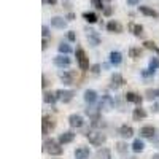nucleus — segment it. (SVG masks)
Here are the masks:
<instances>
[{"instance_id":"obj_44","label":"nucleus","mask_w":159,"mask_h":159,"mask_svg":"<svg viewBox=\"0 0 159 159\" xmlns=\"http://www.w3.org/2000/svg\"><path fill=\"white\" fill-rule=\"evenodd\" d=\"M42 48H43V49L48 48V38H43V45H42Z\"/></svg>"},{"instance_id":"obj_23","label":"nucleus","mask_w":159,"mask_h":159,"mask_svg":"<svg viewBox=\"0 0 159 159\" xmlns=\"http://www.w3.org/2000/svg\"><path fill=\"white\" fill-rule=\"evenodd\" d=\"M126 100L140 105V103H142V96H139L137 92H127V94H126Z\"/></svg>"},{"instance_id":"obj_13","label":"nucleus","mask_w":159,"mask_h":159,"mask_svg":"<svg viewBox=\"0 0 159 159\" xmlns=\"http://www.w3.org/2000/svg\"><path fill=\"white\" fill-rule=\"evenodd\" d=\"M140 135H142L143 139H153V137L156 135V130H154L153 126H145V127L140 129Z\"/></svg>"},{"instance_id":"obj_45","label":"nucleus","mask_w":159,"mask_h":159,"mask_svg":"<svg viewBox=\"0 0 159 159\" xmlns=\"http://www.w3.org/2000/svg\"><path fill=\"white\" fill-rule=\"evenodd\" d=\"M151 159H159V154H154V156H151Z\"/></svg>"},{"instance_id":"obj_41","label":"nucleus","mask_w":159,"mask_h":159,"mask_svg":"<svg viewBox=\"0 0 159 159\" xmlns=\"http://www.w3.org/2000/svg\"><path fill=\"white\" fill-rule=\"evenodd\" d=\"M139 3H140V0H127V5H130V7L139 5Z\"/></svg>"},{"instance_id":"obj_11","label":"nucleus","mask_w":159,"mask_h":159,"mask_svg":"<svg viewBox=\"0 0 159 159\" xmlns=\"http://www.w3.org/2000/svg\"><path fill=\"white\" fill-rule=\"evenodd\" d=\"M69 124H70L73 129L81 127V126H83V116H81V115H70V118H69Z\"/></svg>"},{"instance_id":"obj_26","label":"nucleus","mask_w":159,"mask_h":159,"mask_svg":"<svg viewBox=\"0 0 159 159\" xmlns=\"http://www.w3.org/2000/svg\"><path fill=\"white\" fill-rule=\"evenodd\" d=\"M97 159H111V153L108 148H100L97 153H96Z\"/></svg>"},{"instance_id":"obj_32","label":"nucleus","mask_w":159,"mask_h":159,"mask_svg":"<svg viewBox=\"0 0 159 159\" xmlns=\"http://www.w3.org/2000/svg\"><path fill=\"white\" fill-rule=\"evenodd\" d=\"M129 56H130L132 59H139V57L142 56V49H140V48H130V49H129Z\"/></svg>"},{"instance_id":"obj_22","label":"nucleus","mask_w":159,"mask_h":159,"mask_svg":"<svg viewBox=\"0 0 159 159\" xmlns=\"http://www.w3.org/2000/svg\"><path fill=\"white\" fill-rule=\"evenodd\" d=\"M43 100H45V103L54 105L59 99H57V96H56V92H45V94H43Z\"/></svg>"},{"instance_id":"obj_28","label":"nucleus","mask_w":159,"mask_h":159,"mask_svg":"<svg viewBox=\"0 0 159 159\" xmlns=\"http://www.w3.org/2000/svg\"><path fill=\"white\" fill-rule=\"evenodd\" d=\"M143 148H145V143L140 139L134 140V143H132V151H134V153H140V151H143Z\"/></svg>"},{"instance_id":"obj_12","label":"nucleus","mask_w":159,"mask_h":159,"mask_svg":"<svg viewBox=\"0 0 159 159\" xmlns=\"http://www.w3.org/2000/svg\"><path fill=\"white\" fill-rule=\"evenodd\" d=\"M73 139H75V134L72 130H67V132H64V134L59 135V143L61 145H67V143L73 142Z\"/></svg>"},{"instance_id":"obj_21","label":"nucleus","mask_w":159,"mask_h":159,"mask_svg":"<svg viewBox=\"0 0 159 159\" xmlns=\"http://www.w3.org/2000/svg\"><path fill=\"white\" fill-rule=\"evenodd\" d=\"M110 62L113 65H119V64L123 62V54L119 51H111L110 52Z\"/></svg>"},{"instance_id":"obj_16","label":"nucleus","mask_w":159,"mask_h":159,"mask_svg":"<svg viewBox=\"0 0 159 159\" xmlns=\"http://www.w3.org/2000/svg\"><path fill=\"white\" fill-rule=\"evenodd\" d=\"M118 134L121 135L123 139H130L132 135H134V129H132L130 126H121L118 130Z\"/></svg>"},{"instance_id":"obj_46","label":"nucleus","mask_w":159,"mask_h":159,"mask_svg":"<svg viewBox=\"0 0 159 159\" xmlns=\"http://www.w3.org/2000/svg\"><path fill=\"white\" fill-rule=\"evenodd\" d=\"M156 91H157V97H159V89H156Z\"/></svg>"},{"instance_id":"obj_2","label":"nucleus","mask_w":159,"mask_h":159,"mask_svg":"<svg viewBox=\"0 0 159 159\" xmlns=\"http://www.w3.org/2000/svg\"><path fill=\"white\" fill-rule=\"evenodd\" d=\"M86 137H88L89 143H92L94 147H100V145H103L105 140H107L105 134H102L100 130H88L86 132Z\"/></svg>"},{"instance_id":"obj_43","label":"nucleus","mask_w":159,"mask_h":159,"mask_svg":"<svg viewBox=\"0 0 159 159\" xmlns=\"http://www.w3.org/2000/svg\"><path fill=\"white\" fill-rule=\"evenodd\" d=\"M45 3H48V5H56L57 3V0H43Z\"/></svg>"},{"instance_id":"obj_24","label":"nucleus","mask_w":159,"mask_h":159,"mask_svg":"<svg viewBox=\"0 0 159 159\" xmlns=\"http://www.w3.org/2000/svg\"><path fill=\"white\" fill-rule=\"evenodd\" d=\"M129 30H130L132 34H134L135 37H142V35H143V27H142L140 24H134V22H130V24H129Z\"/></svg>"},{"instance_id":"obj_40","label":"nucleus","mask_w":159,"mask_h":159,"mask_svg":"<svg viewBox=\"0 0 159 159\" xmlns=\"http://www.w3.org/2000/svg\"><path fill=\"white\" fill-rule=\"evenodd\" d=\"M42 32H43V37H45V38H48V35H49V27H48V25H43Z\"/></svg>"},{"instance_id":"obj_4","label":"nucleus","mask_w":159,"mask_h":159,"mask_svg":"<svg viewBox=\"0 0 159 159\" xmlns=\"http://www.w3.org/2000/svg\"><path fill=\"white\" fill-rule=\"evenodd\" d=\"M42 124H43V135H48L49 132L56 127L54 119H52L51 116H48V115H45V116H43V121H42Z\"/></svg>"},{"instance_id":"obj_17","label":"nucleus","mask_w":159,"mask_h":159,"mask_svg":"<svg viewBox=\"0 0 159 159\" xmlns=\"http://www.w3.org/2000/svg\"><path fill=\"white\" fill-rule=\"evenodd\" d=\"M139 10H140L142 15H145V16H150V18H157V13H156V10H153L151 7L140 5V7H139Z\"/></svg>"},{"instance_id":"obj_3","label":"nucleus","mask_w":159,"mask_h":159,"mask_svg":"<svg viewBox=\"0 0 159 159\" xmlns=\"http://www.w3.org/2000/svg\"><path fill=\"white\" fill-rule=\"evenodd\" d=\"M75 56H76L78 67L81 69V70H88V69H89V59H88V56H86L84 49H83V48H76Z\"/></svg>"},{"instance_id":"obj_30","label":"nucleus","mask_w":159,"mask_h":159,"mask_svg":"<svg viewBox=\"0 0 159 159\" xmlns=\"http://www.w3.org/2000/svg\"><path fill=\"white\" fill-rule=\"evenodd\" d=\"M59 52H61V54H69V52H72V46H70L69 43L62 42V43L59 45Z\"/></svg>"},{"instance_id":"obj_42","label":"nucleus","mask_w":159,"mask_h":159,"mask_svg":"<svg viewBox=\"0 0 159 159\" xmlns=\"http://www.w3.org/2000/svg\"><path fill=\"white\" fill-rule=\"evenodd\" d=\"M65 19H67V21H73L75 19V15H73V13H69V15L65 16Z\"/></svg>"},{"instance_id":"obj_31","label":"nucleus","mask_w":159,"mask_h":159,"mask_svg":"<svg viewBox=\"0 0 159 159\" xmlns=\"http://www.w3.org/2000/svg\"><path fill=\"white\" fill-rule=\"evenodd\" d=\"M91 3H92V7H94L96 10H99V11H103L105 10V2H103V0H91Z\"/></svg>"},{"instance_id":"obj_27","label":"nucleus","mask_w":159,"mask_h":159,"mask_svg":"<svg viewBox=\"0 0 159 159\" xmlns=\"http://www.w3.org/2000/svg\"><path fill=\"white\" fill-rule=\"evenodd\" d=\"M99 111H100V108H97V107H92V105H89V107L86 108V115H88L89 118H92V119L99 118Z\"/></svg>"},{"instance_id":"obj_34","label":"nucleus","mask_w":159,"mask_h":159,"mask_svg":"<svg viewBox=\"0 0 159 159\" xmlns=\"http://www.w3.org/2000/svg\"><path fill=\"white\" fill-rule=\"evenodd\" d=\"M116 150H118L119 153H126V151H127V145H126L124 142H119V143H116Z\"/></svg>"},{"instance_id":"obj_29","label":"nucleus","mask_w":159,"mask_h":159,"mask_svg":"<svg viewBox=\"0 0 159 159\" xmlns=\"http://www.w3.org/2000/svg\"><path fill=\"white\" fill-rule=\"evenodd\" d=\"M143 48H145V49H150V51H154L156 54L159 56V48L156 46V43H154V42H150V40H147V42L143 43Z\"/></svg>"},{"instance_id":"obj_33","label":"nucleus","mask_w":159,"mask_h":159,"mask_svg":"<svg viewBox=\"0 0 159 159\" xmlns=\"http://www.w3.org/2000/svg\"><path fill=\"white\" fill-rule=\"evenodd\" d=\"M148 65H150L148 69H151V70H154V72H156V70L159 69V57H151Z\"/></svg>"},{"instance_id":"obj_36","label":"nucleus","mask_w":159,"mask_h":159,"mask_svg":"<svg viewBox=\"0 0 159 159\" xmlns=\"http://www.w3.org/2000/svg\"><path fill=\"white\" fill-rule=\"evenodd\" d=\"M91 72L94 73V75H97V73L100 72V65H99V64H94V65L91 67Z\"/></svg>"},{"instance_id":"obj_15","label":"nucleus","mask_w":159,"mask_h":159,"mask_svg":"<svg viewBox=\"0 0 159 159\" xmlns=\"http://www.w3.org/2000/svg\"><path fill=\"white\" fill-rule=\"evenodd\" d=\"M124 84V78L119 75V73H113L111 75V88H115V89H118V88H121Z\"/></svg>"},{"instance_id":"obj_18","label":"nucleus","mask_w":159,"mask_h":159,"mask_svg":"<svg viewBox=\"0 0 159 159\" xmlns=\"http://www.w3.org/2000/svg\"><path fill=\"white\" fill-rule=\"evenodd\" d=\"M59 76H61L64 84H73V76H75L73 72H61Z\"/></svg>"},{"instance_id":"obj_5","label":"nucleus","mask_w":159,"mask_h":159,"mask_svg":"<svg viewBox=\"0 0 159 159\" xmlns=\"http://www.w3.org/2000/svg\"><path fill=\"white\" fill-rule=\"evenodd\" d=\"M56 96H57V99H59L61 102L69 103V102L73 99L75 92H73V91H67V89H59V91H56Z\"/></svg>"},{"instance_id":"obj_7","label":"nucleus","mask_w":159,"mask_h":159,"mask_svg":"<svg viewBox=\"0 0 159 159\" xmlns=\"http://www.w3.org/2000/svg\"><path fill=\"white\" fill-rule=\"evenodd\" d=\"M70 57H67V54H59L54 57V64L57 65L59 69H64V67H69L70 65Z\"/></svg>"},{"instance_id":"obj_37","label":"nucleus","mask_w":159,"mask_h":159,"mask_svg":"<svg viewBox=\"0 0 159 159\" xmlns=\"http://www.w3.org/2000/svg\"><path fill=\"white\" fill-rule=\"evenodd\" d=\"M102 13H103V16H111V13H113V8H110V7H105V10H103Z\"/></svg>"},{"instance_id":"obj_35","label":"nucleus","mask_w":159,"mask_h":159,"mask_svg":"<svg viewBox=\"0 0 159 159\" xmlns=\"http://www.w3.org/2000/svg\"><path fill=\"white\" fill-rule=\"evenodd\" d=\"M102 126H105V123H103V119L100 121L99 118H96L94 121H92V127H102Z\"/></svg>"},{"instance_id":"obj_10","label":"nucleus","mask_w":159,"mask_h":159,"mask_svg":"<svg viewBox=\"0 0 159 159\" xmlns=\"http://www.w3.org/2000/svg\"><path fill=\"white\" fill-rule=\"evenodd\" d=\"M51 25L56 27V29H65L67 27V21H65V18L54 16V18H51Z\"/></svg>"},{"instance_id":"obj_9","label":"nucleus","mask_w":159,"mask_h":159,"mask_svg":"<svg viewBox=\"0 0 159 159\" xmlns=\"http://www.w3.org/2000/svg\"><path fill=\"white\" fill-rule=\"evenodd\" d=\"M107 30L108 32H113V34H121L123 32V25L121 24H119L118 21H108L107 22Z\"/></svg>"},{"instance_id":"obj_39","label":"nucleus","mask_w":159,"mask_h":159,"mask_svg":"<svg viewBox=\"0 0 159 159\" xmlns=\"http://www.w3.org/2000/svg\"><path fill=\"white\" fill-rule=\"evenodd\" d=\"M67 38H69V42H75V40H76V35H75V32H73V30H70V32L67 34Z\"/></svg>"},{"instance_id":"obj_1","label":"nucleus","mask_w":159,"mask_h":159,"mask_svg":"<svg viewBox=\"0 0 159 159\" xmlns=\"http://www.w3.org/2000/svg\"><path fill=\"white\" fill-rule=\"evenodd\" d=\"M43 150L51 154V156H61L62 154V147H61V143L56 142V140H52V139H46L43 142Z\"/></svg>"},{"instance_id":"obj_14","label":"nucleus","mask_w":159,"mask_h":159,"mask_svg":"<svg viewBox=\"0 0 159 159\" xmlns=\"http://www.w3.org/2000/svg\"><path fill=\"white\" fill-rule=\"evenodd\" d=\"M89 156H91V151H89L88 147H80V148L75 150V157L76 159H88Z\"/></svg>"},{"instance_id":"obj_20","label":"nucleus","mask_w":159,"mask_h":159,"mask_svg":"<svg viewBox=\"0 0 159 159\" xmlns=\"http://www.w3.org/2000/svg\"><path fill=\"white\" fill-rule=\"evenodd\" d=\"M83 19H84L86 22H89V24H96L97 19H99V16L96 15L94 11H84V13H83Z\"/></svg>"},{"instance_id":"obj_38","label":"nucleus","mask_w":159,"mask_h":159,"mask_svg":"<svg viewBox=\"0 0 159 159\" xmlns=\"http://www.w3.org/2000/svg\"><path fill=\"white\" fill-rule=\"evenodd\" d=\"M142 75H143V76H151V75H154V70H151V69H145V70L142 72Z\"/></svg>"},{"instance_id":"obj_19","label":"nucleus","mask_w":159,"mask_h":159,"mask_svg":"<svg viewBox=\"0 0 159 159\" xmlns=\"http://www.w3.org/2000/svg\"><path fill=\"white\" fill-rule=\"evenodd\" d=\"M84 100H86L89 105H92V103L97 100V92H96L94 89H88V91L84 92Z\"/></svg>"},{"instance_id":"obj_47","label":"nucleus","mask_w":159,"mask_h":159,"mask_svg":"<svg viewBox=\"0 0 159 159\" xmlns=\"http://www.w3.org/2000/svg\"><path fill=\"white\" fill-rule=\"evenodd\" d=\"M103 2H110V0H103Z\"/></svg>"},{"instance_id":"obj_8","label":"nucleus","mask_w":159,"mask_h":159,"mask_svg":"<svg viewBox=\"0 0 159 159\" xmlns=\"http://www.w3.org/2000/svg\"><path fill=\"white\" fill-rule=\"evenodd\" d=\"M88 32V40H89V45L91 46H97L100 43V37L96 30H92V29H86Z\"/></svg>"},{"instance_id":"obj_25","label":"nucleus","mask_w":159,"mask_h":159,"mask_svg":"<svg viewBox=\"0 0 159 159\" xmlns=\"http://www.w3.org/2000/svg\"><path fill=\"white\" fill-rule=\"evenodd\" d=\"M132 116H134V119H135V121H140V119L147 118V111H145V108L139 107V108H135V110H134V113H132Z\"/></svg>"},{"instance_id":"obj_6","label":"nucleus","mask_w":159,"mask_h":159,"mask_svg":"<svg viewBox=\"0 0 159 159\" xmlns=\"http://www.w3.org/2000/svg\"><path fill=\"white\" fill-rule=\"evenodd\" d=\"M113 105H115V100L111 99V96L105 94V96H102V100H100L99 108L103 110V111H110V110L113 108Z\"/></svg>"}]
</instances>
